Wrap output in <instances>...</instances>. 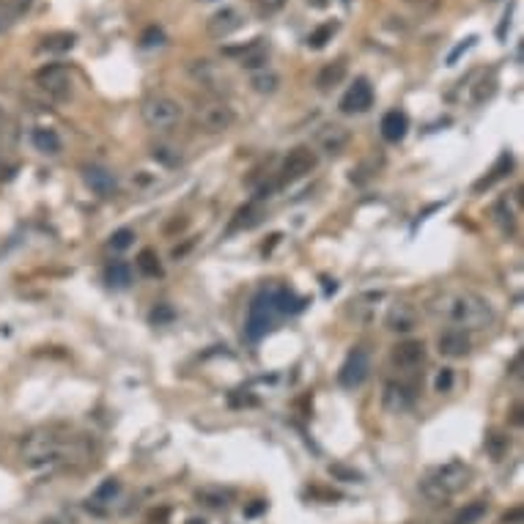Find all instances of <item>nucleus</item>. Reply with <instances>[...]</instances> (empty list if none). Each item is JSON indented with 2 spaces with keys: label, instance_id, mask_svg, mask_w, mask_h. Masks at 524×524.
<instances>
[{
  "label": "nucleus",
  "instance_id": "46",
  "mask_svg": "<svg viewBox=\"0 0 524 524\" xmlns=\"http://www.w3.org/2000/svg\"><path fill=\"white\" fill-rule=\"evenodd\" d=\"M9 126V116H6V110L0 107V129H6Z\"/></svg>",
  "mask_w": 524,
  "mask_h": 524
},
{
  "label": "nucleus",
  "instance_id": "43",
  "mask_svg": "<svg viewBox=\"0 0 524 524\" xmlns=\"http://www.w3.org/2000/svg\"><path fill=\"white\" fill-rule=\"evenodd\" d=\"M263 508H266V503H261V500H256L253 505L245 508V516H258V513H263Z\"/></svg>",
  "mask_w": 524,
  "mask_h": 524
},
{
  "label": "nucleus",
  "instance_id": "35",
  "mask_svg": "<svg viewBox=\"0 0 524 524\" xmlns=\"http://www.w3.org/2000/svg\"><path fill=\"white\" fill-rule=\"evenodd\" d=\"M330 475L335 480H343V483H357V480H363L360 472L349 470V467H343V464H330Z\"/></svg>",
  "mask_w": 524,
  "mask_h": 524
},
{
  "label": "nucleus",
  "instance_id": "1",
  "mask_svg": "<svg viewBox=\"0 0 524 524\" xmlns=\"http://www.w3.org/2000/svg\"><path fill=\"white\" fill-rule=\"evenodd\" d=\"M428 313L453 324L455 330H486L494 321V311L483 297L472 291H442L428 299Z\"/></svg>",
  "mask_w": 524,
  "mask_h": 524
},
{
  "label": "nucleus",
  "instance_id": "6",
  "mask_svg": "<svg viewBox=\"0 0 524 524\" xmlns=\"http://www.w3.org/2000/svg\"><path fill=\"white\" fill-rule=\"evenodd\" d=\"M233 119L236 116L226 102H209V105H201L195 110V126L209 132V135H220V132L231 129Z\"/></svg>",
  "mask_w": 524,
  "mask_h": 524
},
{
  "label": "nucleus",
  "instance_id": "4",
  "mask_svg": "<svg viewBox=\"0 0 524 524\" xmlns=\"http://www.w3.org/2000/svg\"><path fill=\"white\" fill-rule=\"evenodd\" d=\"M280 316V302H278V288H269L256 294V299L250 302V311H247V338L250 341H258L266 332L275 327Z\"/></svg>",
  "mask_w": 524,
  "mask_h": 524
},
{
  "label": "nucleus",
  "instance_id": "31",
  "mask_svg": "<svg viewBox=\"0 0 524 524\" xmlns=\"http://www.w3.org/2000/svg\"><path fill=\"white\" fill-rule=\"evenodd\" d=\"M121 491V480H116V478H107L105 483L96 489L94 494V503H113V497Z\"/></svg>",
  "mask_w": 524,
  "mask_h": 524
},
{
  "label": "nucleus",
  "instance_id": "19",
  "mask_svg": "<svg viewBox=\"0 0 524 524\" xmlns=\"http://www.w3.org/2000/svg\"><path fill=\"white\" fill-rule=\"evenodd\" d=\"M190 71H193L195 80L203 88H209V91H223L226 88V77L214 69V64H209V61H195Z\"/></svg>",
  "mask_w": 524,
  "mask_h": 524
},
{
  "label": "nucleus",
  "instance_id": "36",
  "mask_svg": "<svg viewBox=\"0 0 524 524\" xmlns=\"http://www.w3.org/2000/svg\"><path fill=\"white\" fill-rule=\"evenodd\" d=\"M140 44L148 50V47H162L165 44V34H162V28L157 25H151V28H146L143 36H140Z\"/></svg>",
  "mask_w": 524,
  "mask_h": 524
},
{
  "label": "nucleus",
  "instance_id": "14",
  "mask_svg": "<svg viewBox=\"0 0 524 524\" xmlns=\"http://www.w3.org/2000/svg\"><path fill=\"white\" fill-rule=\"evenodd\" d=\"M236 28H242V14H239L236 9H231V6L214 11L209 17V22H206V34H209L211 39H226V36H231Z\"/></svg>",
  "mask_w": 524,
  "mask_h": 524
},
{
  "label": "nucleus",
  "instance_id": "15",
  "mask_svg": "<svg viewBox=\"0 0 524 524\" xmlns=\"http://www.w3.org/2000/svg\"><path fill=\"white\" fill-rule=\"evenodd\" d=\"M385 327L390 332H412L418 327V311L412 308V305H406V302H398V305H393L385 316Z\"/></svg>",
  "mask_w": 524,
  "mask_h": 524
},
{
  "label": "nucleus",
  "instance_id": "27",
  "mask_svg": "<svg viewBox=\"0 0 524 524\" xmlns=\"http://www.w3.org/2000/svg\"><path fill=\"white\" fill-rule=\"evenodd\" d=\"M266 61H269V55H266V50L258 44V39L250 41V47L242 53V66H245V69H258V66H263Z\"/></svg>",
  "mask_w": 524,
  "mask_h": 524
},
{
  "label": "nucleus",
  "instance_id": "10",
  "mask_svg": "<svg viewBox=\"0 0 524 524\" xmlns=\"http://www.w3.org/2000/svg\"><path fill=\"white\" fill-rule=\"evenodd\" d=\"M349 129L346 126H341V124H324L318 132H316V146L324 151V154H330V157H338L346 146H349Z\"/></svg>",
  "mask_w": 524,
  "mask_h": 524
},
{
  "label": "nucleus",
  "instance_id": "8",
  "mask_svg": "<svg viewBox=\"0 0 524 524\" xmlns=\"http://www.w3.org/2000/svg\"><path fill=\"white\" fill-rule=\"evenodd\" d=\"M368 371H371V357H368V351L354 349V351H349V357L343 360V366L338 371V382L346 387V390H354V387H360L368 379Z\"/></svg>",
  "mask_w": 524,
  "mask_h": 524
},
{
  "label": "nucleus",
  "instance_id": "26",
  "mask_svg": "<svg viewBox=\"0 0 524 524\" xmlns=\"http://www.w3.org/2000/svg\"><path fill=\"white\" fill-rule=\"evenodd\" d=\"M335 34H338V22H324V25H318L313 34L308 36V47L311 50H321L327 41H332Z\"/></svg>",
  "mask_w": 524,
  "mask_h": 524
},
{
  "label": "nucleus",
  "instance_id": "28",
  "mask_svg": "<svg viewBox=\"0 0 524 524\" xmlns=\"http://www.w3.org/2000/svg\"><path fill=\"white\" fill-rule=\"evenodd\" d=\"M486 516V503H470L467 508H461L453 516L450 524H478Z\"/></svg>",
  "mask_w": 524,
  "mask_h": 524
},
{
  "label": "nucleus",
  "instance_id": "40",
  "mask_svg": "<svg viewBox=\"0 0 524 524\" xmlns=\"http://www.w3.org/2000/svg\"><path fill=\"white\" fill-rule=\"evenodd\" d=\"M14 19H17V14H14L11 6H0V34L9 31V28L14 25Z\"/></svg>",
  "mask_w": 524,
  "mask_h": 524
},
{
  "label": "nucleus",
  "instance_id": "13",
  "mask_svg": "<svg viewBox=\"0 0 524 524\" xmlns=\"http://www.w3.org/2000/svg\"><path fill=\"white\" fill-rule=\"evenodd\" d=\"M390 360H393V366L401 368V371H412V368L423 366V360H425V343L423 341H403L398 346H393Z\"/></svg>",
  "mask_w": 524,
  "mask_h": 524
},
{
  "label": "nucleus",
  "instance_id": "11",
  "mask_svg": "<svg viewBox=\"0 0 524 524\" xmlns=\"http://www.w3.org/2000/svg\"><path fill=\"white\" fill-rule=\"evenodd\" d=\"M371 105H373V88H371V83H368L366 77L354 80V86L341 99V110L349 113V116L351 113H366Z\"/></svg>",
  "mask_w": 524,
  "mask_h": 524
},
{
  "label": "nucleus",
  "instance_id": "32",
  "mask_svg": "<svg viewBox=\"0 0 524 524\" xmlns=\"http://www.w3.org/2000/svg\"><path fill=\"white\" fill-rule=\"evenodd\" d=\"M494 91H497V80H494V77H489V80L483 77L478 86L472 88V99H475V102H486V99L494 96Z\"/></svg>",
  "mask_w": 524,
  "mask_h": 524
},
{
  "label": "nucleus",
  "instance_id": "41",
  "mask_svg": "<svg viewBox=\"0 0 524 524\" xmlns=\"http://www.w3.org/2000/svg\"><path fill=\"white\" fill-rule=\"evenodd\" d=\"M171 318H173V311H171L168 305H159V308H154V313H151V321H154V324L171 321Z\"/></svg>",
  "mask_w": 524,
  "mask_h": 524
},
{
  "label": "nucleus",
  "instance_id": "39",
  "mask_svg": "<svg viewBox=\"0 0 524 524\" xmlns=\"http://www.w3.org/2000/svg\"><path fill=\"white\" fill-rule=\"evenodd\" d=\"M475 41H478V39H475V36H467V39H464V41H461V44H455L453 50H450V55H448V66H453L455 61H458V58H461V55L467 53V50H470V47H475Z\"/></svg>",
  "mask_w": 524,
  "mask_h": 524
},
{
  "label": "nucleus",
  "instance_id": "2",
  "mask_svg": "<svg viewBox=\"0 0 524 524\" xmlns=\"http://www.w3.org/2000/svg\"><path fill=\"white\" fill-rule=\"evenodd\" d=\"M66 448H69V442L55 428H34L31 434L22 437L19 455L28 467H47V464H53L66 453Z\"/></svg>",
  "mask_w": 524,
  "mask_h": 524
},
{
  "label": "nucleus",
  "instance_id": "9",
  "mask_svg": "<svg viewBox=\"0 0 524 524\" xmlns=\"http://www.w3.org/2000/svg\"><path fill=\"white\" fill-rule=\"evenodd\" d=\"M318 165V157L316 151H311L308 146H297L288 151V157L283 159V168H280V176L283 181H297L302 176H308Z\"/></svg>",
  "mask_w": 524,
  "mask_h": 524
},
{
  "label": "nucleus",
  "instance_id": "17",
  "mask_svg": "<svg viewBox=\"0 0 524 524\" xmlns=\"http://www.w3.org/2000/svg\"><path fill=\"white\" fill-rule=\"evenodd\" d=\"M83 178H86L88 187L96 195H102V198H110V195L116 193V176L110 173V171H105V168H99V165L83 168Z\"/></svg>",
  "mask_w": 524,
  "mask_h": 524
},
{
  "label": "nucleus",
  "instance_id": "45",
  "mask_svg": "<svg viewBox=\"0 0 524 524\" xmlns=\"http://www.w3.org/2000/svg\"><path fill=\"white\" fill-rule=\"evenodd\" d=\"M522 508H516V510H510V513H505V516H503V522L505 524H510V522H522Z\"/></svg>",
  "mask_w": 524,
  "mask_h": 524
},
{
  "label": "nucleus",
  "instance_id": "20",
  "mask_svg": "<svg viewBox=\"0 0 524 524\" xmlns=\"http://www.w3.org/2000/svg\"><path fill=\"white\" fill-rule=\"evenodd\" d=\"M74 44H77V36L69 34V31H58V34L44 36L41 44H39V50L41 53H69Z\"/></svg>",
  "mask_w": 524,
  "mask_h": 524
},
{
  "label": "nucleus",
  "instance_id": "12",
  "mask_svg": "<svg viewBox=\"0 0 524 524\" xmlns=\"http://www.w3.org/2000/svg\"><path fill=\"white\" fill-rule=\"evenodd\" d=\"M412 403H415V395H412L409 387L401 385V382H387L385 393H382L385 412H390V415H403V412L412 409Z\"/></svg>",
  "mask_w": 524,
  "mask_h": 524
},
{
  "label": "nucleus",
  "instance_id": "38",
  "mask_svg": "<svg viewBox=\"0 0 524 524\" xmlns=\"http://www.w3.org/2000/svg\"><path fill=\"white\" fill-rule=\"evenodd\" d=\"M450 387H453V371L450 368H442L437 373V379H434V390L437 393H450Z\"/></svg>",
  "mask_w": 524,
  "mask_h": 524
},
{
  "label": "nucleus",
  "instance_id": "23",
  "mask_svg": "<svg viewBox=\"0 0 524 524\" xmlns=\"http://www.w3.org/2000/svg\"><path fill=\"white\" fill-rule=\"evenodd\" d=\"M105 280H107V286H113V288H126V286L132 283V269H129V263H124V261L110 263L105 269Z\"/></svg>",
  "mask_w": 524,
  "mask_h": 524
},
{
  "label": "nucleus",
  "instance_id": "33",
  "mask_svg": "<svg viewBox=\"0 0 524 524\" xmlns=\"http://www.w3.org/2000/svg\"><path fill=\"white\" fill-rule=\"evenodd\" d=\"M132 242H135V231L132 228H119L110 236V247L113 250H126V247H132Z\"/></svg>",
  "mask_w": 524,
  "mask_h": 524
},
{
  "label": "nucleus",
  "instance_id": "30",
  "mask_svg": "<svg viewBox=\"0 0 524 524\" xmlns=\"http://www.w3.org/2000/svg\"><path fill=\"white\" fill-rule=\"evenodd\" d=\"M510 165H513V159H510V154H503V157H500V162H497V168L491 171L489 178L478 181V184H475V190H483V187H491V184H494L497 178H503V176H505L508 171H510Z\"/></svg>",
  "mask_w": 524,
  "mask_h": 524
},
{
  "label": "nucleus",
  "instance_id": "44",
  "mask_svg": "<svg viewBox=\"0 0 524 524\" xmlns=\"http://www.w3.org/2000/svg\"><path fill=\"white\" fill-rule=\"evenodd\" d=\"M31 3H34V0H14V6H11V9H14V14H22V11H28V9H31Z\"/></svg>",
  "mask_w": 524,
  "mask_h": 524
},
{
  "label": "nucleus",
  "instance_id": "47",
  "mask_svg": "<svg viewBox=\"0 0 524 524\" xmlns=\"http://www.w3.org/2000/svg\"><path fill=\"white\" fill-rule=\"evenodd\" d=\"M187 524H206V522H203V519H190Z\"/></svg>",
  "mask_w": 524,
  "mask_h": 524
},
{
  "label": "nucleus",
  "instance_id": "34",
  "mask_svg": "<svg viewBox=\"0 0 524 524\" xmlns=\"http://www.w3.org/2000/svg\"><path fill=\"white\" fill-rule=\"evenodd\" d=\"M198 500L209 508H226L228 505V494L223 491H211V489H201L198 491Z\"/></svg>",
  "mask_w": 524,
  "mask_h": 524
},
{
  "label": "nucleus",
  "instance_id": "3",
  "mask_svg": "<svg viewBox=\"0 0 524 524\" xmlns=\"http://www.w3.org/2000/svg\"><path fill=\"white\" fill-rule=\"evenodd\" d=\"M470 475L472 472L467 464H461V461H448V464L431 470L425 478H423L420 491H423L431 503H445V500H450L453 494H458V491L470 483Z\"/></svg>",
  "mask_w": 524,
  "mask_h": 524
},
{
  "label": "nucleus",
  "instance_id": "22",
  "mask_svg": "<svg viewBox=\"0 0 524 524\" xmlns=\"http://www.w3.org/2000/svg\"><path fill=\"white\" fill-rule=\"evenodd\" d=\"M31 140H34L36 151H41V154H58V151H61V138H58V132H55V129L36 126Z\"/></svg>",
  "mask_w": 524,
  "mask_h": 524
},
{
  "label": "nucleus",
  "instance_id": "29",
  "mask_svg": "<svg viewBox=\"0 0 524 524\" xmlns=\"http://www.w3.org/2000/svg\"><path fill=\"white\" fill-rule=\"evenodd\" d=\"M250 86H253V91H258V94H275L280 86V77L275 71H258V74L250 80Z\"/></svg>",
  "mask_w": 524,
  "mask_h": 524
},
{
  "label": "nucleus",
  "instance_id": "18",
  "mask_svg": "<svg viewBox=\"0 0 524 524\" xmlns=\"http://www.w3.org/2000/svg\"><path fill=\"white\" fill-rule=\"evenodd\" d=\"M379 129H382V138L387 143H401L406 138V129H409V119L403 116L401 110H390V113L382 116V126Z\"/></svg>",
  "mask_w": 524,
  "mask_h": 524
},
{
  "label": "nucleus",
  "instance_id": "7",
  "mask_svg": "<svg viewBox=\"0 0 524 524\" xmlns=\"http://www.w3.org/2000/svg\"><path fill=\"white\" fill-rule=\"evenodd\" d=\"M36 86L44 88L47 94H53L58 99L71 96V74L64 64H47L36 71Z\"/></svg>",
  "mask_w": 524,
  "mask_h": 524
},
{
  "label": "nucleus",
  "instance_id": "21",
  "mask_svg": "<svg viewBox=\"0 0 524 524\" xmlns=\"http://www.w3.org/2000/svg\"><path fill=\"white\" fill-rule=\"evenodd\" d=\"M343 77H346V64H343V61H332V64H327L324 69L318 71L316 86L321 88V91H330V88L341 86Z\"/></svg>",
  "mask_w": 524,
  "mask_h": 524
},
{
  "label": "nucleus",
  "instance_id": "42",
  "mask_svg": "<svg viewBox=\"0 0 524 524\" xmlns=\"http://www.w3.org/2000/svg\"><path fill=\"white\" fill-rule=\"evenodd\" d=\"M286 6V0H261V14H275V11H280Z\"/></svg>",
  "mask_w": 524,
  "mask_h": 524
},
{
  "label": "nucleus",
  "instance_id": "5",
  "mask_svg": "<svg viewBox=\"0 0 524 524\" xmlns=\"http://www.w3.org/2000/svg\"><path fill=\"white\" fill-rule=\"evenodd\" d=\"M140 116L143 124L154 132H168L173 129L176 124L181 121V105L171 99V96H148L143 105H140Z\"/></svg>",
  "mask_w": 524,
  "mask_h": 524
},
{
  "label": "nucleus",
  "instance_id": "37",
  "mask_svg": "<svg viewBox=\"0 0 524 524\" xmlns=\"http://www.w3.org/2000/svg\"><path fill=\"white\" fill-rule=\"evenodd\" d=\"M486 450L494 458H503V453L508 450V437H503V434H489L486 437Z\"/></svg>",
  "mask_w": 524,
  "mask_h": 524
},
{
  "label": "nucleus",
  "instance_id": "16",
  "mask_svg": "<svg viewBox=\"0 0 524 524\" xmlns=\"http://www.w3.org/2000/svg\"><path fill=\"white\" fill-rule=\"evenodd\" d=\"M470 335L464 330H445L442 335L437 338V349L439 354H445V357H450V360H455V357H464V354H470Z\"/></svg>",
  "mask_w": 524,
  "mask_h": 524
},
{
  "label": "nucleus",
  "instance_id": "24",
  "mask_svg": "<svg viewBox=\"0 0 524 524\" xmlns=\"http://www.w3.org/2000/svg\"><path fill=\"white\" fill-rule=\"evenodd\" d=\"M151 159H157L165 168H176V165H181V148L168 146V143H154L151 146Z\"/></svg>",
  "mask_w": 524,
  "mask_h": 524
},
{
  "label": "nucleus",
  "instance_id": "25",
  "mask_svg": "<svg viewBox=\"0 0 524 524\" xmlns=\"http://www.w3.org/2000/svg\"><path fill=\"white\" fill-rule=\"evenodd\" d=\"M138 269L146 275V278H159L162 275V266H159V258L157 253L151 250V247H146V250H140L138 256Z\"/></svg>",
  "mask_w": 524,
  "mask_h": 524
}]
</instances>
